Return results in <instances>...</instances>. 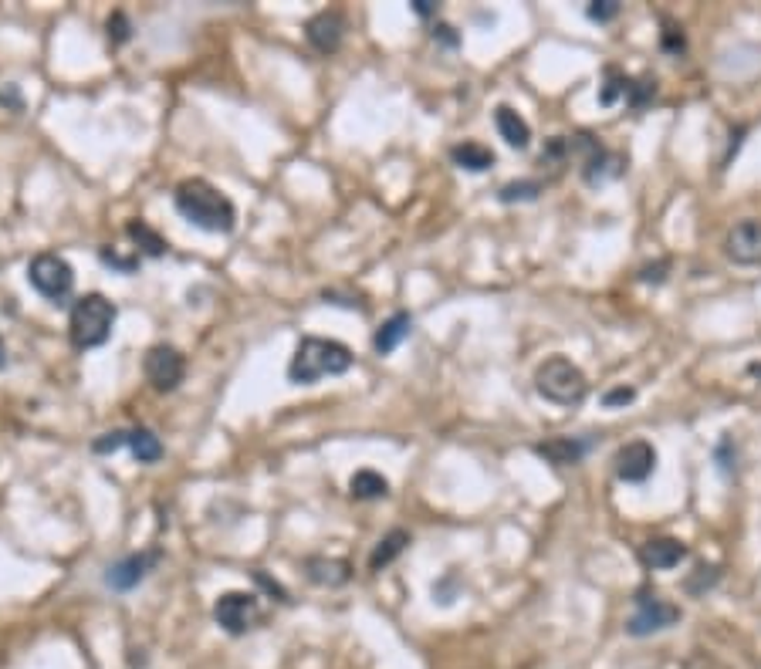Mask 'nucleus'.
I'll return each instance as SVG.
<instances>
[{
    "label": "nucleus",
    "mask_w": 761,
    "mask_h": 669,
    "mask_svg": "<svg viewBox=\"0 0 761 669\" xmlns=\"http://www.w3.org/2000/svg\"><path fill=\"white\" fill-rule=\"evenodd\" d=\"M173 203L180 210L183 220H190L194 227L207 233H231L237 210L217 186H210L207 180H183L173 190Z\"/></svg>",
    "instance_id": "f257e3e1"
},
{
    "label": "nucleus",
    "mask_w": 761,
    "mask_h": 669,
    "mask_svg": "<svg viewBox=\"0 0 761 669\" xmlns=\"http://www.w3.org/2000/svg\"><path fill=\"white\" fill-rule=\"evenodd\" d=\"M305 575H309V581L322 585V589H338V585H346L352 579V568H348V561H338V558H309L305 561Z\"/></svg>",
    "instance_id": "4468645a"
},
{
    "label": "nucleus",
    "mask_w": 761,
    "mask_h": 669,
    "mask_svg": "<svg viewBox=\"0 0 761 669\" xmlns=\"http://www.w3.org/2000/svg\"><path fill=\"white\" fill-rule=\"evenodd\" d=\"M129 450L139 464H156L163 457V443H159V437H156L153 429L136 426V429H129Z\"/></svg>",
    "instance_id": "412c9836"
},
{
    "label": "nucleus",
    "mask_w": 761,
    "mask_h": 669,
    "mask_svg": "<svg viewBox=\"0 0 761 669\" xmlns=\"http://www.w3.org/2000/svg\"><path fill=\"white\" fill-rule=\"evenodd\" d=\"M542 193V183L538 180H518V183H504L498 200L501 203H518V200H535Z\"/></svg>",
    "instance_id": "b1692460"
},
{
    "label": "nucleus",
    "mask_w": 761,
    "mask_h": 669,
    "mask_svg": "<svg viewBox=\"0 0 761 669\" xmlns=\"http://www.w3.org/2000/svg\"><path fill=\"white\" fill-rule=\"evenodd\" d=\"M650 95H657V81H650V78H643V81H630V91H626V102H630L633 108H643Z\"/></svg>",
    "instance_id": "cd10ccee"
},
{
    "label": "nucleus",
    "mask_w": 761,
    "mask_h": 669,
    "mask_svg": "<svg viewBox=\"0 0 761 669\" xmlns=\"http://www.w3.org/2000/svg\"><path fill=\"white\" fill-rule=\"evenodd\" d=\"M636 400V389L633 386H620V389H609L606 396H603V402H606L609 410H616V406H626V402Z\"/></svg>",
    "instance_id": "c756f323"
},
{
    "label": "nucleus",
    "mask_w": 761,
    "mask_h": 669,
    "mask_svg": "<svg viewBox=\"0 0 761 669\" xmlns=\"http://www.w3.org/2000/svg\"><path fill=\"white\" fill-rule=\"evenodd\" d=\"M0 105H7V108H14V112H21V108H24L17 85H4V89H0Z\"/></svg>",
    "instance_id": "2f4dec72"
},
{
    "label": "nucleus",
    "mask_w": 761,
    "mask_h": 669,
    "mask_svg": "<svg viewBox=\"0 0 761 669\" xmlns=\"http://www.w3.org/2000/svg\"><path fill=\"white\" fill-rule=\"evenodd\" d=\"M677 622H680V608H677V605L667 602V598H660V595L640 592L636 595V612H633V618L626 622V632L636 636V639H643V636L671 629Z\"/></svg>",
    "instance_id": "0eeeda50"
},
{
    "label": "nucleus",
    "mask_w": 761,
    "mask_h": 669,
    "mask_svg": "<svg viewBox=\"0 0 761 669\" xmlns=\"http://www.w3.org/2000/svg\"><path fill=\"white\" fill-rule=\"evenodd\" d=\"M748 372L755 375V379H761V362H751V365H748Z\"/></svg>",
    "instance_id": "4c0bfd02"
},
{
    "label": "nucleus",
    "mask_w": 761,
    "mask_h": 669,
    "mask_svg": "<svg viewBox=\"0 0 761 669\" xmlns=\"http://www.w3.org/2000/svg\"><path fill=\"white\" fill-rule=\"evenodd\" d=\"M159 548H149V551H139V554H129V558H122V561H116V565L105 571V585L109 589H116V592H129V589H136L149 571H153L156 565H159Z\"/></svg>",
    "instance_id": "1a4fd4ad"
},
{
    "label": "nucleus",
    "mask_w": 761,
    "mask_h": 669,
    "mask_svg": "<svg viewBox=\"0 0 761 669\" xmlns=\"http://www.w3.org/2000/svg\"><path fill=\"white\" fill-rule=\"evenodd\" d=\"M640 558H643V565L650 571H671L687 558V544L677 538H653L643 544Z\"/></svg>",
    "instance_id": "ddd939ff"
},
{
    "label": "nucleus",
    "mask_w": 761,
    "mask_h": 669,
    "mask_svg": "<svg viewBox=\"0 0 761 669\" xmlns=\"http://www.w3.org/2000/svg\"><path fill=\"white\" fill-rule=\"evenodd\" d=\"M410 332H414V318H410L406 311H396V315L386 318L383 328L373 334V348L379 352V355H389V352H396V348L410 338Z\"/></svg>",
    "instance_id": "dca6fc26"
},
{
    "label": "nucleus",
    "mask_w": 761,
    "mask_h": 669,
    "mask_svg": "<svg viewBox=\"0 0 761 669\" xmlns=\"http://www.w3.org/2000/svg\"><path fill=\"white\" fill-rule=\"evenodd\" d=\"M414 11L420 14V17H433V14H437V4H433V0H414Z\"/></svg>",
    "instance_id": "e433bc0d"
},
{
    "label": "nucleus",
    "mask_w": 761,
    "mask_h": 669,
    "mask_svg": "<svg viewBox=\"0 0 761 669\" xmlns=\"http://www.w3.org/2000/svg\"><path fill=\"white\" fill-rule=\"evenodd\" d=\"M663 270H667V260H663V264H657V268H643L640 270V278H643V281H663V278H667V274H663Z\"/></svg>",
    "instance_id": "f704fd0d"
},
{
    "label": "nucleus",
    "mask_w": 761,
    "mask_h": 669,
    "mask_svg": "<svg viewBox=\"0 0 761 669\" xmlns=\"http://www.w3.org/2000/svg\"><path fill=\"white\" fill-rule=\"evenodd\" d=\"M112 325H116V305L105 295H85L71 305L68 338L75 348H99L109 342Z\"/></svg>",
    "instance_id": "20e7f679"
},
{
    "label": "nucleus",
    "mask_w": 761,
    "mask_h": 669,
    "mask_svg": "<svg viewBox=\"0 0 761 669\" xmlns=\"http://www.w3.org/2000/svg\"><path fill=\"white\" fill-rule=\"evenodd\" d=\"M451 159L461 169H467V173H484V169L494 166V153H490L488 146H480V142H461V146H453Z\"/></svg>",
    "instance_id": "a211bd4d"
},
{
    "label": "nucleus",
    "mask_w": 761,
    "mask_h": 669,
    "mask_svg": "<svg viewBox=\"0 0 761 669\" xmlns=\"http://www.w3.org/2000/svg\"><path fill=\"white\" fill-rule=\"evenodd\" d=\"M538 457H545L548 464L555 466H576L582 464V457L589 453V443L585 439H545L535 447Z\"/></svg>",
    "instance_id": "f3484780"
},
{
    "label": "nucleus",
    "mask_w": 761,
    "mask_h": 669,
    "mask_svg": "<svg viewBox=\"0 0 761 669\" xmlns=\"http://www.w3.org/2000/svg\"><path fill=\"white\" fill-rule=\"evenodd\" d=\"M348 494L356 501H379V497L389 494V480L383 474H376V470H359L348 480Z\"/></svg>",
    "instance_id": "6ab92c4d"
},
{
    "label": "nucleus",
    "mask_w": 761,
    "mask_h": 669,
    "mask_svg": "<svg viewBox=\"0 0 761 669\" xmlns=\"http://www.w3.org/2000/svg\"><path fill=\"white\" fill-rule=\"evenodd\" d=\"M721 581V571L714 565H697L694 568V575H687V581H684V589L690 595H708V589H714Z\"/></svg>",
    "instance_id": "5701e85b"
},
{
    "label": "nucleus",
    "mask_w": 761,
    "mask_h": 669,
    "mask_svg": "<svg viewBox=\"0 0 761 669\" xmlns=\"http://www.w3.org/2000/svg\"><path fill=\"white\" fill-rule=\"evenodd\" d=\"M653 466H657V450L646 439H633L616 453V476L626 484H643L653 474Z\"/></svg>",
    "instance_id": "9d476101"
},
{
    "label": "nucleus",
    "mask_w": 761,
    "mask_h": 669,
    "mask_svg": "<svg viewBox=\"0 0 761 669\" xmlns=\"http://www.w3.org/2000/svg\"><path fill=\"white\" fill-rule=\"evenodd\" d=\"M433 38H440L443 44H451V48H457V34H453V27L440 24L437 31H433Z\"/></svg>",
    "instance_id": "c9c22d12"
},
{
    "label": "nucleus",
    "mask_w": 761,
    "mask_h": 669,
    "mask_svg": "<svg viewBox=\"0 0 761 669\" xmlns=\"http://www.w3.org/2000/svg\"><path fill=\"white\" fill-rule=\"evenodd\" d=\"M109 41L112 44H126V41L132 38V24H129V17L122 11H112V17H109Z\"/></svg>",
    "instance_id": "bb28decb"
},
{
    "label": "nucleus",
    "mask_w": 761,
    "mask_h": 669,
    "mask_svg": "<svg viewBox=\"0 0 761 669\" xmlns=\"http://www.w3.org/2000/svg\"><path fill=\"white\" fill-rule=\"evenodd\" d=\"M0 369H7V348H4V342H0Z\"/></svg>",
    "instance_id": "58836bf2"
},
{
    "label": "nucleus",
    "mask_w": 761,
    "mask_h": 669,
    "mask_svg": "<svg viewBox=\"0 0 761 669\" xmlns=\"http://www.w3.org/2000/svg\"><path fill=\"white\" fill-rule=\"evenodd\" d=\"M626 91H630V78L620 75L616 68H609L606 85L599 89V105H616L620 99H626Z\"/></svg>",
    "instance_id": "393cba45"
},
{
    "label": "nucleus",
    "mask_w": 761,
    "mask_h": 669,
    "mask_svg": "<svg viewBox=\"0 0 761 669\" xmlns=\"http://www.w3.org/2000/svg\"><path fill=\"white\" fill-rule=\"evenodd\" d=\"M214 618L224 632L231 636H244V632L258 629L264 622V612H261L258 595L251 592H224L214 602Z\"/></svg>",
    "instance_id": "423d86ee"
},
{
    "label": "nucleus",
    "mask_w": 761,
    "mask_h": 669,
    "mask_svg": "<svg viewBox=\"0 0 761 669\" xmlns=\"http://www.w3.org/2000/svg\"><path fill=\"white\" fill-rule=\"evenodd\" d=\"M724 250L735 264H761V220H741L728 231Z\"/></svg>",
    "instance_id": "9b49d317"
},
{
    "label": "nucleus",
    "mask_w": 761,
    "mask_h": 669,
    "mask_svg": "<svg viewBox=\"0 0 761 669\" xmlns=\"http://www.w3.org/2000/svg\"><path fill=\"white\" fill-rule=\"evenodd\" d=\"M27 284L52 305H65L75 291V270L65 258H58L52 250H44L27 264Z\"/></svg>",
    "instance_id": "39448f33"
},
{
    "label": "nucleus",
    "mask_w": 761,
    "mask_h": 669,
    "mask_svg": "<svg viewBox=\"0 0 761 669\" xmlns=\"http://www.w3.org/2000/svg\"><path fill=\"white\" fill-rule=\"evenodd\" d=\"M122 447H129V429H112V433H105V437H99L91 443L95 453H116Z\"/></svg>",
    "instance_id": "a878e982"
},
{
    "label": "nucleus",
    "mask_w": 761,
    "mask_h": 669,
    "mask_svg": "<svg viewBox=\"0 0 761 669\" xmlns=\"http://www.w3.org/2000/svg\"><path fill=\"white\" fill-rule=\"evenodd\" d=\"M99 258H102L105 264H112V268H119V270H122V274H132V270H136V264H139V260H126V258H119V254H112L109 247H102V250H99Z\"/></svg>",
    "instance_id": "7c9ffc66"
},
{
    "label": "nucleus",
    "mask_w": 761,
    "mask_h": 669,
    "mask_svg": "<svg viewBox=\"0 0 761 669\" xmlns=\"http://www.w3.org/2000/svg\"><path fill=\"white\" fill-rule=\"evenodd\" d=\"M342 34H346V21H342V14L338 11H319L309 24H305V38H309V44L319 54L338 52Z\"/></svg>",
    "instance_id": "f8f14e48"
},
{
    "label": "nucleus",
    "mask_w": 761,
    "mask_h": 669,
    "mask_svg": "<svg viewBox=\"0 0 761 669\" xmlns=\"http://www.w3.org/2000/svg\"><path fill=\"white\" fill-rule=\"evenodd\" d=\"M126 233H129V240L139 244L142 254H149V258H163V254H166V240H163V237L149 227V223H142V220H129V223H126Z\"/></svg>",
    "instance_id": "4be33fe9"
},
{
    "label": "nucleus",
    "mask_w": 761,
    "mask_h": 669,
    "mask_svg": "<svg viewBox=\"0 0 761 669\" xmlns=\"http://www.w3.org/2000/svg\"><path fill=\"white\" fill-rule=\"evenodd\" d=\"M663 48H667V52H684V34H680V31H677V27H667V31H663Z\"/></svg>",
    "instance_id": "473e14b6"
},
{
    "label": "nucleus",
    "mask_w": 761,
    "mask_h": 669,
    "mask_svg": "<svg viewBox=\"0 0 761 669\" xmlns=\"http://www.w3.org/2000/svg\"><path fill=\"white\" fill-rule=\"evenodd\" d=\"M535 389L538 396L562 410L582 406V400L589 396V379L576 362H568L566 355H552L535 369Z\"/></svg>",
    "instance_id": "7ed1b4c3"
},
{
    "label": "nucleus",
    "mask_w": 761,
    "mask_h": 669,
    "mask_svg": "<svg viewBox=\"0 0 761 669\" xmlns=\"http://www.w3.org/2000/svg\"><path fill=\"white\" fill-rule=\"evenodd\" d=\"M494 126H498L501 139L508 142L511 149H528L531 126L521 116H518L511 105H498V108H494Z\"/></svg>",
    "instance_id": "2eb2a0df"
},
{
    "label": "nucleus",
    "mask_w": 761,
    "mask_h": 669,
    "mask_svg": "<svg viewBox=\"0 0 761 669\" xmlns=\"http://www.w3.org/2000/svg\"><path fill=\"white\" fill-rule=\"evenodd\" d=\"M352 369V352L332 338H301L295 359L288 365V379L295 386H315L325 375H342Z\"/></svg>",
    "instance_id": "f03ea898"
},
{
    "label": "nucleus",
    "mask_w": 761,
    "mask_h": 669,
    "mask_svg": "<svg viewBox=\"0 0 761 669\" xmlns=\"http://www.w3.org/2000/svg\"><path fill=\"white\" fill-rule=\"evenodd\" d=\"M254 581H258V585H264V589H268V592H271V595H278V602H288V592H284V589H281V585H278V581L268 579L264 571H254Z\"/></svg>",
    "instance_id": "72a5a7b5"
},
{
    "label": "nucleus",
    "mask_w": 761,
    "mask_h": 669,
    "mask_svg": "<svg viewBox=\"0 0 761 669\" xmlns=\"http://www.w3.org/2000/svg\"><path fill=\"white\" fill-rule=\"evenodd\" d=\"M406 544H410V534H406V531H400V528L389 531L386 538L376 544V551L369 554V568H373V571H383L389 561H396V558L406 551Z\"/></svg>",
    "instance_id": "aec40b11"
},
{
    "label": "nucleus",
    "mask_w": 761,
    "mask_h": 669,
    "mask_svg": "<svg viewBox=\"0 0 761 669\" xmlns=\"http://www.w3.org/2000/svg\"><path fill=\"white\" fill-rule=\"evenodd\" d=\"M585 14H589V21L606 24V21H613V17L620 14V4H616V0H593V4L585 7Z\"/></svg>",
    "instance_id": "c85d7f7f"
},
{
    "label": "nucleus",
    "mask_w": 761,
    "mask_h": 669,
    "mask_svg": "<svg viewBox=\"0 0 761 669\" xmlns=\"http://www.w3.org/2000/svg\"><path fill=\"white\" fill-rule=\"evenodd\" d=\"M142 372L156 392H173L186 375V359L173 345H153L142 359Z\"/></svg>",
    "instance_id": "6e6552de"
}]
</instances>
